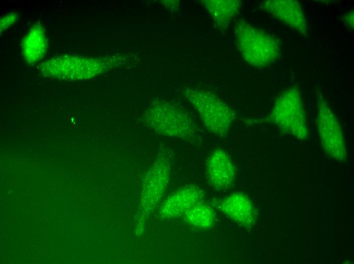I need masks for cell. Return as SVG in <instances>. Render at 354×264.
Returning a JSON list of instances; mask_svg holds the SVG:
<instances>
[{
	"label": "cell",
	"mask_w": 354,
	"mask_h": 264,
	"mask_svg": "<svg viewBox=\"0 0 354 264\" xmlns=\"http://www.w3.org/2000/svg\"><path fill=\"white\" fill-rule=\"evenodd\" d=\"M353 10L350 9L344 14L342 17V21L344 25L348 29H353V20H354Z\"/></svg>",
	"instance_id": "2e32d148"
},
{
	"label": "cell",
	"mask_w": 354,
	"mask_h": 264,
	"mask_svg": "<svg viewBox=\"0 0 354 264\" xmlns=\"http://www.w3.org/2000/svg\"><path fill=\"white\" fill-rule=\"evenodd\" d=\"M316 93V123L321 144L330 156L336 161H344L347 155L340 123L319 89Z\"/></svg>",
	"instance_id": "5b68a950"
},
{
	"label": "cell",
	"mask_w": 354,
	"mask_h": 264,
	"mask_svg": "<svg viewBox=\"0 0 354 264\" xmlns=\"http://www.w3.org/2000/svg\"><path fill=\"white\" fill-rule=\"evenodd\" d=\"M202 4L211 19L221 29H225L242 7L239 0H204Z\"/></svg>",
	"instance_id": "4fadbf2b"
},
{
	"label": "cell",
	"mask_w": 354,
	"mask_h": 264,
	"mask_svg": "<svg viewBox=\"0 0 354 264\" xmlns=\"http://www.w3.org/2000/svg\"><path fill=\"white\" fill-rule=\"evenodd\" d=\"M302 94L296 86L285 90L276 100L271 112L263 120L274 123L282 131L305 140L309 131Z\"/></svg>",
	"instance_id": "3957f363"
},
{
	"label": "cell",
	"mask_w": 354,
	"mask_h": 264,
	"mask_svg": "<svg viewBox=\"0 0 354 264\" xmlns=\"http://www.w3.org/2000/svg\"><path fill=\"white\" fill-rule=\"evenodd\" d=\"M47 49L44 27L39 23L35 24L23 38L22 43L23 57L29 63H36L44 57Z\"/></svg>",
	"instance_id": "7c38bea8"
},
{
	"label": "cell",
	"mask_w": 354,
	"mask_h": 264,
	"mask_svg": "<svg viewBox=\"0 0 354 264\" xmlns=\"http://www.w3.org/2000/svg\"><path fill=\"white\" fill-rule=\"evenodd\" d=\"M205 174L208 183L217 189H228L234 182V167L229 156L222 149H216L209 156Z\"/></svg>",
	"instance_id": "9c48e42d"
},
{
	"label": "cell",
	"mask_w": 354,
	"mask_h": 264,
	"mask_svg": "<svg viewBox=\"0 0 354 264\" xmlns=\"http://www.w3.org/2000/svg\"><path fill=\"white\" fill-rule=\"evenodd\" d=\"M221 210L240 225L248 227L255 221L253 206L244 194L236 192L226 197L222 202Z\"/></svg>",
	"instance_id": "8fae6325"
},
{
	"label": "cell",
	"mask_w": 354,
	"mask_h": 264,
	"mask_svg": "<svg viewBox=\"0 0 354 264\" xmlns=\"http://www.w3.org/2000/svg\"><path fill=\"white\" fill-rule=\"evenodd\" d=\"M183 217L190 225L201 228L211 227L215 221V215L212 208L202 201L187 211Z\"/></svg>",
	"instance_id": "5bb4252c"
},
{
	"label": "cell",
	"mask_w": 354,
	"mask_h": 264,
	"mask_svg": "<svg viewBox=\"0 0 354 264\" xmlns=\"http://www.w3.org/2000/svg\"><path fill=\"white\" fill-rule=\"evenodd\" d=\"M17 14L16 13H11L4 16L1 19V32L7 29L10 25L13 24L17 19Z\"/></svg>",
	"instance_id": "9a60e30c"
},
{
	"label": "cell",
	"mask_w": 354,
	"mask_h": 264,
	"mask_svg": "<svg viewBox=\"0 0 354 264\" xmlns=\"http://www.w3.org/2000/svg\"><path fill=\"white\" fill-rule=\"evenodd\" d=\"M203 196L202 190L197 186H185L173 193L165 201L160 213L166 218L178 217L202 201Z\"/></svg>",
	"instance_id": "30bf717a"
},
{
	"label": "cell",
	"mask_w": 354,
	"mask_h": 264,
	"mask_svg": "<svg viewBox=\"0 0 354 264\" xmlns=\"http://www.w3.org/2000/svg\"><path fill=\"white\" fill-rule=\"evenodd\" d=\"M146 125L159 134L172 138L194 140L196 127L190 116L183 110L164 102L155 104L146 114Z\"/></svg>",
	"instance_id": "277c9868"
},
{
	"label": "cell",
	"mask_w": 354,
	"mask_h": 264,
	"mask_svg": "<svg viewBox=\"0 0 354 264\" xmlns=\"http://www.w3.org/2000/svg\"><path fill=\"white\" fill-rule=\"evenodd\" d=\"M183 93L197 111L205 127L219 138L227 137L236 118L235 111L211 91L187 88Z\"/></svg>",
	"instance_id": "7a4b0ae2"
},
{
	"label": "cell",
	"mask_w": 354,
	"mask_h": 264,
	"mask_svg": "<svg viewBox=\"0 0 354 264\" xmlns=\"http://www.w3.org/2000/svg\"><path fill=\"white\" fill-rule=\"evenodd\" d=\"M234 33L239 52L244 60L252 67H268L281 54L280 44L274 37L244 19H240L236 22Z\"/></svg>",
	"instance_id": "6da1fadb"
},
{
	"label": "cell",
	"mask_w": 354,
	"mask_h": 264,
	"mask_svg": "<svg viewBox=\"0 0 354 264\" xmlns=\"http://www.w3.org/2000/svg\"><path fill=\"white\" fill-rule=\"evenodd\" d=\"M101 63L97 60L72 56L54 57L40 65L41 71L55 76H79L81 78L94 76L100 72Z\"/></svg>",
	"instance_id": "8992f818"
},
{
	"label": "cell",
	"mask_w": 354,
	"mask_h": 264,
	"mask_svg": "<svg viewBox=\"0 0 354 264\" xmlns=\"http://www.w3.org/2000/svg\"><path fill=\"white\" fill-rule=\"evenodd\" d=\"M261 8L273 17L302 35L309 31L308 24L300 3L294 0H267Z\"/></svg>",
	"instance_id": "ba28073f"
},
{
	"label": "cell",
	"mask_w": 354,
	"mask_h": 264,
	"mask_svg": "<svg viewBox=\"0 0 354 264\" xmlns=\"http://www.w3.org/2000/svg\"><path fill=\"white\" fill-rule=\"evenodd\" d=\"M170 164L163 157L158 158L149 168L143 180L142 206L147 210L155 207L164 193L169 180Z\"/></svg>",
	"instance_id": "52a82bcc"
}]
</instances>
